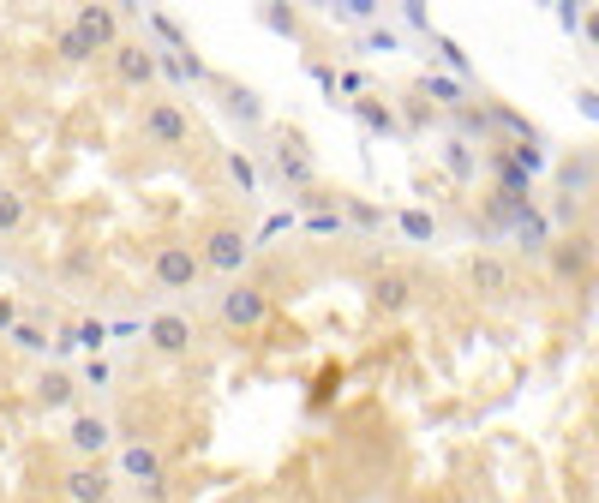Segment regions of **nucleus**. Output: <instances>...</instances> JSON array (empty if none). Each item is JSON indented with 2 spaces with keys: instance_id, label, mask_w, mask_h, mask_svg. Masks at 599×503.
<instances>
[{
  "instance_id": "1",
  "label": "nucleus",
  "mask_w": 599,
  "mask_h": 503,
  "mask_svg": "<svg viewBox=\"0 0 599 503\" xmlns=\"http://www.w3.org/2000/svg\"><path fill=\"white\" fill-rule=\"evenodd\" d=\"M192 252H198V270L204 276H234L252 264V234L240 228V216H210L198 234H192Z\"/></svg>"
},
{
  "instance_id": "2",
  "label": "nucleus",
  "mask_w": 599,
  "mask_h": 503,
  "mask_svg": "<svg viewBox=\"0 0 599 503\" xmlns=\"http://www.w3.org/2000/svg\"><path fill=\"white\" fill-rule=\"evenodd\" d=\"M132 132H138L150 150H192V144H198V126H192L186 102H174V96H156V90L138 102V114H132Z\"/></svg>"
},
{
  "instance_id": "3",
  "label": "nucleus",
  "mask_w": 599,
  "mask_h": 503,
  "mask_svg": "<svg viewBox=\"0 0 599 503\" xmlns=\"http://www.w3.org/2000/svg\"><path fill=\"white\" fill-rule=\"evenodd\" d=\"M270 174L288 186V192H312L318 186V156L306 150V138L294 126H276L270 132Z\"/></svg>"
},
{
  "instance_id": "4",
  "label": "nucleus",
  "mask_w": 599,
  "mask_h": 503,
  "mask_svg": "<svg viewBox=\"0 0 599 503\" xmlns=\"http://www.w3.org/2000/svg\"><path fill=\"white\" fill-rule=\"evenodd\" d=\"M216 318H222V330H234V336L264 330V324H270V288H264V282H228V288L216 294Z\"/></svg>"
},
{
  "instance_id": "5",
  "label": "nucleus",
  "mask_w": 599,
  "mask_h": 503,
  "mask_svg": "<svg viewBox=\"0 0 599 503\" xmlns=\"http://www.w3.org/2000/svg\"><path fill=\"white\" fill-rule=\"evenodd\" d=\"M108 72H114L120 90L150 96V84H156V48H150L144 36H120V42L108 48Z\"/></svg>"
},
{
  "instance_id": "6",
  "label": "nucleus",
  "mask_w": 599,
  "mask_h": 503,
  "mask_svg": "<svg viewBox=\"0 0 599 503\" xmlns=\"http://www.w3.org/2000/svg\"><path fill=\"white\" fill-rule=\"evenodd\" d=\"M198 252H192V240H162L156 252H150V282L162 288V294H186V288H198Z\"/></svg>"
},
{
  "instance_id": "7",
  "label": "nucleus",
  "mask_w": 599,
  "mask_h": 503,
  "mask_svg": "<svg viewBox=\"0 0 599 503\" xmlns=\"http://www.w3.org/2000/svg\"><path fill=\"white\" fill-rule=\"evenodd\" d=\"M462 276H468V288H474L480 300H504V294H516V264H510L504 252H492V246L468 252Z\"/></svg>"
},
{
  "instance_id": "8",
  "label": "nucleus",
  "mask_w": 599,
  "mask_h": 503,
  "mask_svg": "<svg viewBox=\"0 0 599 503\" xmlns=\"http://www.w3.org/2000/svg\"><path fill=\"white\" fill-rule=\"evenodd\" d=\"M414 294H420V282H414L402 264H378V270L366 276V300H372V312H384V318H402V312L414 306Z\"/></svg>"
},
{
  "instance_id": "9",
  "label": "nucleus",
  "mask_w": 599,
  "mask_h": 503,
  "mask_svg": "<svg viewBox=\"0 0 599 503\" xmlns=\"http://www.w3.org/2000/svg\"><path fill=\"white\" fill-rule=\"evenodd\" d=\"M66 503H114V468L108 462H72L60 468V492Z\"/></svg>"
},
{
  "instance_id": "10",
  "label": "nucleus",
  "mask_w": 599,
  "mask_h": 503,
  "mask_svg": "<svg viewBox=\"0 0 599 503\" xmlns=\"http://www.w3.org/2000/svg\"><path fill=\"white\" fill-rule=\"evenodd\" d=\"M96 54H108L120 36H126V6H72V18H66Z\"/></svg>"
},
{
  "instance_id": "11",
  "label": "nucleus",
  "mask_w": 599,
  "mask_h": 503,
  "mask_svg": "<svg viewBox=\"0 0 599 503\" xmlns=\"http://www.w3.org/2000/svg\"><path fill=\"white\" fill-rule=\"evenodd\" d=\"M546 258H552V276H558V282H570V288H576V282H582V288L594 282V234H588V228H582V234L552 240V252H546Z\"/></svg>"
},
{
  "instance_id": "12",
  "label": "nucleus",
  "mask_w": 599,
  "mask_h": 503,
  "mask_svg": "<svg viewBox=\"0 0 599 503\" xmlns=\"http://www.w3.org/2000/svg\"><path fill=\"white\" fill-rule=\"evenodd\" d=\"M66 444H72V456L78 462H102L108 450H114V420L108 414H72V426H66Z\"/></svg>"
},
{
  "instance_id": "13",
  "label": "nucleus",
  "mask_w": 599,
  "mask_h": 503,
  "mask_svg": "<svg viewBox=\"0 0 599 503\" xmlns=\"http://www.w3.org/2000/svg\"><path fill=\"white\" fill-rule=\"evenodd\" d=\"M120 474L132 486H156V480H168V450L156 438H126L120 444Z\"/></svg>"
},
{
  "instance_id": "14",
  "label": "nucleus",
  "mask_w": 599,
  "mask_h": 503,
  "mask_svg": "<svg viewBox=\"0 0 599 503\" xmlns=\"http://www.w3.org/2000/svg\"><path fill=\"white\" fill-rule=\"evenodd\" d=\"M144 342H150L162 360H180V354H192L198 324H192L186 312H156V318H150V330H144Z\"/></svg>"
},
{
  "instance_id": "15",
  "label": "nucleus",
  "mask_w": 599,
  "mask_h": 503,
  "mask_svg": "<svg viewBox=\"0 0 599 503\" xmlns=\"http://www.w3.org/2000/svg\"><path fill=\"white\" fill-rule=\"evenodd\" d=\"M516 246H522L528 258H546V252H552V216H546L540 204L516 216Z\"/></svg>"
},
{
  "instance_id": "16",
  "label": "nucleus",
  "mask_w": 599,
  "mask_h": 503,
  "mask_svg": "<svg viewBox=\"0 0 599 503\" xmlns=\"http://www.w3.org/2000/svg\"><path fill=\"white\" fill-rule=\"evenodd\" d=\"M558 186H564V198H588V192H594V150L564 156V162H558Z\"/></svg>"
},
{
  "instance_id": "17",
  "label": "nucleus",
  "mask_w": 599,
  "mask_h": 503,
  "mask_svg": "<svg viewBox=\"0 0 599 503\" xmlns=\"http://www.w3.org/2000/svg\"><path fill=\"white\" fill-rule=\"evenodd\" d=\"M222 108H228L240 126H258V120H264V102H258V90H246V84H222Z\"/></svg>"
},
{
  "instance_id": "18",
  "label": "nucleus",
  "mask_w": 599,
  "mask_h": 503,
  "mask_svg": "<svg viewBox=\"0 0 599 503\" xmlns=\"http://www.w3.org/2000/svg\"><path fill=\"white\" fill-rule=\"evenodd\" d=\"M24 228H30V198L0 180V234H24Z\"/></svg>"
},
{
  "instance_id": "19",
  "label": "nucleus",
  "mask_w": 599,
  "mask_h": 503,
  "mask_svg": "<svg viewBox=\"0 0 599 503\" xmlns=\"http://www.w3.org/2000/svg\"><path fill=\"white\" fill-rule=\"evenodd\" d=\"M54 54H60L66 66H84V60H96V48H90V42L72 30V24H60V30H54Z\"/></svg>"
},
{
  "instance_id": "20",
  "label": "nucleus",
  "mask_w": 599,
  "mask_h": 503,
  "mask_svg": "<svg viewBox=\"0 0 599 503\" xmlns=\"http://www.w3.org/2000/svg\"><path fill=\"white\" fill-rule=\"evenodd\" d=\"M72 396H78V384H72L66 372H42V384H36V402H42V408H66Z\"/></svg>"
},
{
  "instance_id": "21",
  "label": "nucleus",
  "mask_w": 599,
  "mask_h": 503,
  "mask_svg": "<svg viewBox=\"0 0 599 503\" xmlns=\"http://www.w3.org/2000/svg\"><path fill=\"white\" fill-rule=\"evenodd\" d=\"M354 114H360L372 132H396V108H390L384 96H360V102H354Z\"/></svg>"
},
{
  "instance_id": "22",
  "label": "nucleus",
  "mask_w": 599,
  "mask_h": 503,
  "mask_svg": "<svg viewBox=\"0 0 599 503\" xmlns=\"http://www.w3.org/2000/svg\"><path fill=\"white\" fill-rule=\"evenodd\" d=\"M444 168H450L456 180H474V174H480V162H474V144H468V138H450V144H444Z\"/></svg>"
},
{
  "instance_id": "23",
  "label": "nucleus",
  "mask_w": 599,
  "mask_h": 503,
  "mask_svg": "<svg viewBox=\"0 0 599 503\" xmlns=\"http://www.w3.org/2000/svg\"><path fill=\"white\" fill-rule=\"evenodd\" d=\"M420 90H426L432 102H444V108H462V78H444V72H426V78H420Z\"/></svg>"
},
{
  "instance_id": "24",
  "label": "nucleus",
  "mask_w": 599,
  "mask_h": 503,
  "mask_svg": "<svg viewBox=\"0 0 599 503\" xmlns=\"http://www.w3.org/2000/svg\"><path fill=\"white\" fill-rule=\"evenodd\" d=\"M228 180L240 186V198H252V192H258V168H252V156H246V150H228Z\"/></svg>"
},
{
  "instance_id": "25",
  "label": "nucleus",
  "mask_w": 599,
  "mask_h": 503,
  "mask_svg": "<svg viewBox=\"0 0 599 503\" xmlns=\"http://www.w3.org/2000/svg\"><path fill=\"white\" fill-rule=\"evenodd\" d=\"M102 342H108V324H102V318H84V324H72V348H90V360L102 354Z\"/></svg>"
},
{
  "instance_id": "26",
  "label": "nucleus",
  "mask_w": 599,
  "mask_h": 503,
  "mask_svg": "<svg viewBox=\"0 0 599 503\" xmlns=\"http://www.w3.org/2000/svg\"><path fill=\"white\" fill-rule=\"evenodd\" d=\"M402 234H408V240H432V234H438V216H426V210H402Z\"/></svg>"
},
{
  "instance_id": "27",
  "label": "nucleus",
  "mask_w": 599,
  "mask_h": 503,
  "mask_svg": "<svg viewBox=\"0 0 599 503\" xmlns=\"http://www.w3.org/2000/svg\"><path fill=\"white\" fill-rule=\"evenodd\" d=\"M12 342H18V348H30V354H48V336H42L36 324H12Z\"/></svg>"
},
{
  "instance_id": "28",
  "label": "nucleus",
  "mask_w": 599,
  "mask_h": 503,
  "mask_svg": "<svg viewBox=\"0 0 599 503\" xmlns=\"http://www.w3.org/2000/svg\"><path fill=\"white\" fill-rule=\"evenodd\" d=\"M432 42H438V54H444V60H450V66H456V72H468V54H462V48H456V42H450V36H432Z\"/></svg>"
},
{
  "instance_id": "29",
  "label": "nucleus",
  "mask_w": 599,
  "mask_h": 503,
  "mask_svg": "<svg viewBox=\"0 0 599 503\" xmlns=\"http://www.w3.org/2000/svg\"><path fill=\"white\" fill-rule=\"evenodd\" d=\"M306 234H342V216L330 210V216H306Z\"/></svg>"
},
{
  "instance_id": "30",
  "label": "nucleus",
  "mask_w": 599,
  "mask_h": 503,
  "mask_svg": "<svg viewBox=\"0 0 599 503\" xmlns=\"http://www.w3.org/2000/svg\"><path fill=\"white\" fill-rule=\"evenodd\" d=\"M12 324H18V300L0 294V336H12Z\"/></svg>"
},
{
  "instance_id": "31",
  "label": "nucleus",
  "mask_w": 599,
  "mask_h": 503,
  "mask_svg": "<svg viewBox=\"0 0 599 503\" xmlns=\"http://www.w3.org/2000/svg\"><path fill=\"white\" fill-rule=\"evenodd\" d=\"M168 492H174V480H156V486H138V498H144V503H168Z\"/></svg>"
},
{
  "instance_id": "32",
  "label": "nucleus",
  "mask_w": 599,
  "mask_h": 503,
  "mask_svg": "<svg viewBox=\"0 0 599 503\" xmlns=\"http://www.w3.org/2000/svg\"><path fill=\"white\" fill-rule=\"evenodd\" d=\"M264 18H270V24H276V30H288V36H294V30H300V18H294V12H282V6H270V12H264Z\"/></svg>"
},
{
  "instance_id": "33",
  "label": "nucleus",
  "mask_w": 599,
  "mask_h": 503,
  "mask_svg": "<svg viewBox=\"0 0 599 503\" xmlns=\"http://www.w3.org/2000/svg\"><path fill=\"white\" fill-rule=\"evenodd\" d=\"M84 384L102 390V384H108V360H90V366H84Z\"/></svg>"
},
{
  "instance_id": "34",
  "label": "nucleus",
  "mask_w": 599,
  "mask_h": 503,
  "mask_svg": "<svg viewBox=\"0 0 599 503\" xmlns=\"http://www.w3.org/2000/svg\"><path fill=\"white\" fill-rule=\"evenodd\" d=\"M288 228H294V210H288V216H270V222H264V240H276V234H288Z\"/></svg>"
},
{
  "instance_id": "35",
  "label": "nucleus",
  "mask_w": 599,
  "mask_h": 503,
  "mask_svg": "<svg viewBox=\"0 0 599 503\" xmlns=\"http://www.w3.org/2000/svg\"><path fill=\"white\" fill-rule=\"evenodd\" d=\"M42 503H66V498H42Z\"/></svg>"
}]
</instances>
